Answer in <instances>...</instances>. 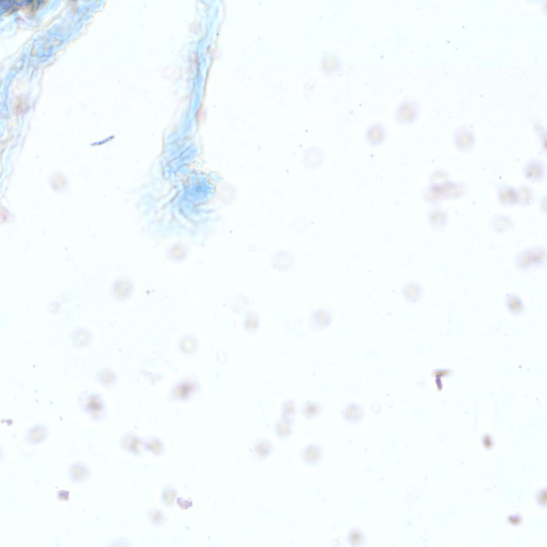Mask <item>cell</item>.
Instances as JSON below:
<instances>
[{
  "label": "cell",
  "instance_id": "cell-1",
  "mask_svg": "<svg viewBox=\"0 0 547 547\" xmlns=\"http://www.w3.org/2000/svg\"><path fill=\"white\" fill-rule=\"evenodd\" d=\"M418 116V107L413 101L402 103L396 113V121L400 125L407 126L413 123Z\"/></svg>",
  "mask_w": 547,
  "mask_h": 547
},
{
  "label": "cell",
  "instance_id": "cell-2",
  "mask_svg": "<svg viewBox=\"0 0 547 547\" xmlns=\"http://www.w3.org/2000/svg\"><path fill=\"white\" fill-rule=\"evenodd\" d=\"M365 138L369 146L373 147H378L381 145L386 140V130L381 123H373L366 129Z\"/></svg>",
  "mask_w": 547,
  "mask_h": 547
},
{
  "label": "cell",
  "instance_id": "cell-3",
  "mask_svg": "<svg viewBox=\"0 0 547 547\" xmlns=\"http://www.w3.org/2000/svg\"><path fill=\"white\" fill-rule=\"evenodd\" d=\"M323 449L315 443L308 444L302 450L301 458L303 463L308 466H315L323 458Z\"/></svg>",
  "mask_w": 547,
  "mask_h": 547
},
{
  "label": "cell",
  "instance_id": "cell-4",
  "mask_svg": "<svg viewBox=\"0 0 547 547\" xmlns=\"http://www.w3.org/2000/svg\"><path fill=\"white\" fill-rule=\"evenodd\" d=\"M424 289L418 282H409L405 283L401 289V294L405 301L411 304L419 302L422 298Z\"/></svg>",
  "mask_w": 547,
  "mask_h": 547
},
{
  "label": "cell",
  "instance_id": "cell-5",
  "mask_svg": "<svg viewBox=\"0 0 547 547\" xmlns=\"http://www.w3.org/2000/svg\"><path fill=\"white\" fill-rule=\"evenodd\" d=\"M504 305L507 310L512 315H522L526 309V306L520 296L514 293H508L504 299Z\"/></svg>",
  "mask_w": 547,
  "mask_h": 547
},
{
  "label": "cell",
  "instance_id": "cell-6",
  "mask_svg": "<svg viewBox=\"0 0 547 547\" xmlns=\"http://www.w3.org/2000/svg\"><path fill=\"white\" fill-rule=\"evenodd\" d=\"M514 265L516 269L521 272H529L534 269L530 247L516 254L514 258Z\"/></svg>",
  "mask_w": 547,
  "mask_h": 547
},
{
  "label": "cell",
  "instance_id": "cell-7",
  "mask_svg": "<svg viewBox=\"0 0 547 547\" xmlns=\"http://www.w3.org/2000/svg\"><path fill=\"white\" fill-rule=\"evenodd\" d=\"M295 423L280 416L277 419L274 425V431L277 438L282 440L289 438L293 434Z\"/></svg>",
  "mask_w": 547,
  "mask_h": 547
},
{
  "label": "cell",
  "instance_id": "cell-8",
  "mask_svg": "<svg viewBox=\"0 0 547 547\" xmlns=\"http://www.w3.org/2000/svg\"><path fill=\"white\" fill-rule=\"evenodd\" d=\"M272 442L267 438L256 440L252 448L253 456L258 459L264 460L270 456L273 451Z\"/></svg>",
  "mask_w": 547,
  "mask_h": 547
},
{
  "label": "cell",
  "instance_id": "cell-9",
  "mask_svg": "<svg viewBox=\"0 0 547 547\" xmlns=\"http://www.w3.org/2000/svg\"><path fill=\"white\" fill-rule=\"evenodd\" d=\"M121 446L122 449L134 455H140L144 448V443L138 437L127 435L121 440Z\"/></svg>",
  "mask_w": 547,
  "mask_h": 547
},
{
  "label": "cell",
  "instance_id": "cell-10",
  "mask_svg": "<svg viewBox=\"0 0 547 547\" xmlns=\"http://www.w3.org/2000/svg\"><path fill=\"white\" fill-rule=\"evenodd\" d=\"M69 474L72 481L75 483H81L89 478L90 471L84 464L76 463L70 467Z\"/></svg>",
  "mask_w": 547,
  "mask_h": 547
},
{
  "label": "cell",
  "instance_id": "cell-11",
  "mask_svg": "<svg viewBox=\"0 0 547 547\" xmlns=\"http://www.w3.org/2000/svg\"><path fill=\"white\" fill-rule=\"evenodd\" d=\"M323 407L318 402L307 400L304 402L301 408V414L308 421L316 419L321 414Z\"/></svg>",
  "mask_w": 547,
  "mask_h": 547
},
{
  "label": "cell",
  "instance_id": "cell-12",
  "mask_svg": "<svg viewBox=\"0 0 547 547\" xmlns=\"http://www.w3.org/2000/svg\"><path fill=\"white\" fill-rule=\"evenodd\" d=\"M534 269H543L546 265V249L543 245L530 247Z\"/></svg>",
  "mask_w": 547,
  "mask_h": 547
},
{
  "label": "cell",
  "instance_id": "cell-13",
  "mask_svg": "<svg viewBox=\"0 0 547 547\" xmlns=\"http://www.w3.org/2000/svg\"><path fill=\"white\" fill-rule=\"evenodd\" d=\"M297 411L296 401L293 399H287L281 405L280 417L295 422Z\"/></svg>",
  "mask_w": 547,
  "mask_h": 547
},
{
  "label": "cell",
  "instance_id": "cell-14",
  "mask_svg": "<svg viewBox=\"0 0 547 547\" xmlns=\"http://www.w3.org/2000/svg\"><path fill=\"white\" fill-rule=\"evenodd\" d=\"M332 322L331 313L327 309H321L314 314L313 323L317 329H324L330 326Z\"/></svg>",
  "mask_w": 547,
  "mask_h": 547
},
{
  "label": "cell",
  "instance_id": "cell-15",
  "mask_svg": "<svg viewBox=\"0 0 547 547\" xmlns=\"http://www.w3.org/2000/svg\"><path fill=\"white\" fill-rule=\"evenodd\" d=\"M429 220L430 225L436 231H442L445 229L447 224V218L444 214L437 211H433L429 214Z\"/></svg>",
  "mask_w": 547,
  "mask_h": 547
},
{
  "label": "cell",
  "instance_id": "cell-16",
  "mask_svg": "<svg viewBox=\"0 0 547 547\" xmlns=\"http://www.w3.org/2000/svg\"><path fill=\"white\" fill-rule=\"evenodd\" d=\"M345 418L349 422L356 423L363 417V412L357 405H350L345 409Z\"/></svg>",
  "mask_w": 547,
  "mask_h": 547
},
{
  "label": "cell",
  "instance_id": "cell-17",
  "mask_svg": "<svg viewBox=\"0 0 547 547\" xmlns=\"http://www.w3.org/2000/svg\"><path fill=\"white\" fill-rule=\"evenodd\" d=\"M144 448L153 454V455L158 456L163 453L164 446L160 440L153 438L144 443Z\"/></svg>",
  "mask_w": 547,
  "mask_h": 547
},
{
  "label": "cell",
  "instance_id": "cell-18",
  "mask_svg": "<svg viewBox=\"0 0 547 547\" xmlns=\"http://www.w3.org/2000/svg\"><path fill=\"white\" fill-rule=\"evenodd\" d=\"M513 223L508 219H501L494 221L493 230L495 233L502 235L511 231Z\"/></svg>",
  "mask_w": 547,
  "mask_h": 547
},
{
  "label": "cell",
  "instance_id": "cell-19",
  "mask_svg": "<svg viewBox=\"0 0 547 547\" xmlns=\"http://www.w3.org/2000/svg\"><path fill=\"white\" fill-rule=\"evenodd\" d=\"M260 328V321L257 317L250 316L245 319L244 329L247 333L252 335L255 334Z\"/></svg>",
  "mask_w": 547,
  "mask_h": 547
},
{
  "label": "cell",
  "instance_id": "cell-20",
  "mask_svg": "<svg viewBox=\"0 0 547 547\" xmlns=\"http://www.w3.org/2000/svg\"><path fill=\"white\" fill-rule=\"evenodd\" d=\"M177 492L174 489L167 488L164 490L162 494V501L165 505L169 507L172 506L174 504L176 499Z\"/></svg>",
  "mask_w": 547,
  "mask_h": 547
},
{
  "label": "cell",
  "instance_id": "cell-21",
  "mask_svg": "<svg viewBox=\"0 0 547 547\" xmlns=\"http://www.w3.org/2000/svg\"><path fill=\"white\" fill-rule=\"evenodd\" d=\"M348 540L352 546H358L362 545L364 542L365 538L363 534L359 530H353L349 532Z\"/></svg>",
  "mask_w": 547,
  "mask_h": 547
},
{
  "label": "cell",
  "instance_id": "cell-22",
  "mask_svg": "<svg viewBox=\"0 0 547 547\" xmlns=\"http://www.w3.org/2000/svg\"><path fill=\"white\" fill-rule=\"evenodd\" d=\"M45 438L46 433L45 431L44 430L37 429L29 433L27 436V441L29 443H31V444L36 445L44 441Z\"/></svg>",
  "mask_w": 547,
  "mask_h": 547
},
{
  "label": "cell",
  "instance_id": "cell-23",
  "mask_svg": "<svg viewBox=\"0 0 547 547\" xmlns=\"http://www.w3.org/2000/svg\"><path fill=\"white\" fill-rule=\"evenodd\" d=\"M149 517L151 521L157 525L163 524L165 521L164 514L158 509L150 510L149 512Z\"/></svg>",
  "mask_w": 547,
  "mask_h": 547
},
{
  "label": "cell",
  "instance_id": "cell-24",
  "mask_svg": "<svg viewBox=\"0 0 547 547\" xmlns=\"http://www.w3.org/2000/svg\"><path fill=\"white\" fill-rule=\"evenodd\" d=\"M70 492L60 491L58 492V498L60 501H68L69 499Z\"/></svg>",
  "mask_w": 547,
  "mask_h": 547
}]
</instances>
